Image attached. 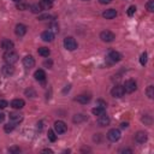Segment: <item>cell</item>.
<instances>
[{
  "instance_id": "cell-1",
  "label": "cell",
  "mask_w": 154,
  "mask_h": 154,
  "mask_svg": "<svg viewBox=\"0 0 154 154\" xmlns=\"http://www.w3.org/2000/svg\"><path fill=\"white\" fill-rule=\"evenodd\" d=\"M18 58H19L18 54H17L14 51H12V49L6 51V52L4 53V60H5L6 64H11V65H13L14 63L18 61Z\"/></svg>"
},
{
  "instance_id": "cell-2",
  "label": "cell",
  "mask_w": 154,
  "mask_h": 154,
  "mask_svg": "<svg viewBox=\"0 0 154 154\" xmlns=\"http://www.w3.org/2000/svg\"><path fill=\"white\" fill-rule=\"evenodd\" d=\"M64 47L67 49V51H75L77 48V41L71 37V36H67L64 38Z\"/></svg>"
},
{
  "instance_id": "cell-3",
  "label": "cell",
  "mask_w": 154,
  "mask_h": 154,
  "mask_svg": "<svg viewBox=\"0 0 154 154\" xmlns=\"http://www.w3.org/2000/svg\"><path fill=\"white\" fill-rule=\"evenodd\" d=\"M100 38L103 42H112V41H114L116 35L109 30H103V31L100 32Z\"/></svg>"
},
{
  "instance_id": "cell-4",
  "label": "cell",
  "mask_w": 154,
  "mask_h": 154,
  "mask_svg": "<svg viewBox=\"0 0 154 154\" xmlns=\"http://www.w3.org/2000/svg\"><path fill=\"white\" fill-rule=\"evenodd\" d=\"M123 88H124V90L126 93H134L137 89V84H136V82L134 79H126L124 85H123Z\"/></svg>"
},
{
  "instance_id": "cell-5",
  "label": "cell",
  "mask_w": 154,
  "mask_h": 154,
  "mask_svg": "<svg viewBox=\"0 0 154 154\" xmlns=\"http://www.w3.org/2000/svg\"><path fill=\"white\" fill-rule=\"evenodd\" d=\"M54 130H55V132L58 135H61V134H65L66 132L67 126H66V124L63 120H57L54 123Z\"/></svg>"
},
{
  "instance_id": "cell-6",
  "label": "cell",
  "mask_w": 154,
  "mask_h": 154,
  "mask_svg": "<svg viewBox=\"0 0 154 154\" xmlns=\"http://www.w3.org/2000/svg\"><path fill=\"white\" fill-rule=\"evenodd\" d=\"M124 94H125V90H124L123 85H114V87L112 88V90H111V95H112L113 97H117V99L122 97Z\"/></svg>"
},
{
  "instance_id": "cell-7",
  "label": "cell",
  "mask_w": 154,
  "mask_h": 154,
  "mask_svg": "<svg viewBox=\"0 0 154 154\" xmlns=\"http://www.w3.org/2000/svg\"><path fill=\"white\" fill-rule=\"evenodd\" d=\"M107 138L111 141V142H117L119 138H120V131L118 129H111L108 132H107Z\"/></svg>"
},
{
  "instance_id": "cell-8",
  "label": "cell",
  "mask_w": 154,
  "mask_h": 154,
  "mask_svg": "<svg viewBox=\"0 0 154 154\" xmlns=\"http://www.w3.org/2000/svg\"><path fill=\"white\" fill-rule=\"evenodd\" d=\"M107 59L111 61V63H118L122 60V54L117 51H111L107 55Z\"/></svg>"
},
{
  "instance_id": "cell-9",
  "label": "cell",
  "mask_w": 154,
  "mask_h": 154,
  "mask_svg": "<svg viewBox=\"0 0 154 154\" xmlns=\"http://www.w3.org/2000/svg\"><path fill=\"white\" fill-rule=\"evenodd\" d=\"M109 122H111V119H109V117H108L106 113L100 114L99 118H97V124H99V126H107V125L109 124Z\"/></svg>"
},
{
  "instance_id": "cell-10",
  "label": "cell",
  "mask_w": 154,
  "mask_h": 154,
  "mask_svg": "<svg viewBox=\"0 0 154 154\" xmlns=\"http://www.w3.org/2000/svg\"><path fill=\"white\" fill-rule=\"evenodd\" d=\"M8 117H10V122H12L14 124H17V123L23 120V114L19 113V112H11L8 114Z\"/></svg>"
},
{
  "instance_id": "cell-11",
  "label": "cell",
  "mask_w": 154,
  "mask_h": 154,
  "mask_svg": "<svg viewBox=\"0 0 154 154\" xmlns=\"http://www.w3.org/2000/svg\"><path fill=\"white\" fill-rule=\"evenodd\" d=\"M23 65L26 69H31V67L35 66V59L31 55H26V57L23 58Z\"/></svg>"
},
{
  "instance_id": "cell-12",
  "label": "cell",
  "mask_w": 154,
  "mask_h": 154,
  "mask_svg": "<svg viewBox=\"0 0 154 154\" xmlns=\"http://www.w3.org/2000/svg\"><path fill=\"white\" fill-rule=\"evenodd\" d=\"M14 32H16L17 36L22 37V36H24V35L26 34V26H25L24 24L19 23V24L16 25V28H14Z\"/></svg>"
},
{
  "instance_id": "cell-13",
  "label": "cell",
  "mask_w": 154,
  "mask_h": 154,
  "mask_svg": "<svg viewBox=\"0 0 154 154\" xmlns=\"http://www.w3.org/2000/svg\"><path fill=\"white\" fill-rule=\"evenodd\" d=\"M13 46H14V43H13L11 40H8V38H2L1 42H0V47H1L2 49H5V51L12 49Z\"/></svg>"
},
{
  "instance_id": "cell-14",
  "label": "cell",
  "mask_w": 154,
  "mask_h": 154,
  "mask_svg": "<svg viewBox=\"0 0 154 154\" xmlns=\"http://www.w3.org/2000/svg\"><path fill=\"white\" fill-rule=\"evenodd\" d=\"M11 107L12 108H14V109H20V108H23L24 107V105H25V102H24V100L23 99H14V100H12L11 101Z\"/></svg>"
},
{
  "instance_id": "cell-15",
  "label": "cell",
  "mask_w": 154,
  "mask_h": 154,
  "mask_svg": "<svg viewBox=\"0 0 154 154\" xmlns=\"http://www.w3.org/2000/svg\"><path fill=\"white\" fill-rule=\"evenodd\" d=\"M147 138H148V136H147V134L144 132V131H138V132H136V135H135V141L137 142V143H144L146 141H147Z\"/></svg>"
},
{
  "instance_id": "cell-16",
  "label": "cell",
  "mask_w": 154,
  "mask_h": 154,
  "mask_svg": "<svg viewBox=\"0 0 154 154\" xmlns=\"http://www.w3.org/2000/svg\"><path fill=\"white\" fill-rule=\"evenodd\" d=\"M41 38L45 41V42H52L54 40V34L51 31V30H46L41 34Z\"/></svg>"
},
{
  "instance_id": "cell-17",
  "label": "cell",
  "mask_w": 154,
  "mask_h": 154,
  "mask_svg": "<svg viewBox=\"0 0 154 154\" xmlns=\"http://www.w3.org/2000/svg\"><path fill=\"white\" fill-rule=\"evenodd\" d=\"M1 71H2V73H4L5 76H12V75L14 73V67H13L11 64H6V65L2 66Z\"/></svg>"
},
{
  "instance_id": "cell-18",
  "label": "cell",
  "mask_w": 154,
  "mask_h": 154,
  "mask_svg": "<svg viewBox=\"0 0 154 154\" xmlns=\"http://www.w3.org/2000/svg\"><path fill=\"white\" fill-rule=\"evenodd\" d=\"M90 99H91L90 95H88V94H81V95H78L75 100H76L77 102L82 103V105H85V103H88V102L90 101Z\"/></svg>"
},
{
  "instance_id": "cell-19",
  "label": "cell",
  "mask_w": 154,
  "mask_h": 154,
  "mask_svg": "<svg viewBox=\"0 0 154 154\" xmlns=\"http://www.w3.org/2000/svg\"><path fill=\"white\" fill-rule=\"evenodd\" d=\"M116 16H117V11L114 8H108L106 11H103V13H102V17L106 19H113Z\"/></svg>"
},
{
  "instance_id": "cell-20",
  "label": "cell",
  "mask_w": 154,
  "mask_h": 154,
  "mask_svg": "<svg viewBox=\"0 0 154 154\" xmlns=\"http://www.w3.org/2000/svg\"><path fill=\"white\" fill-rule=\"evenodd\" d=\"M34 77H35L36 81L42 82V81L46 79V72H45L43 70H41V69H40V70H36L35 73H34Z\"/></svg>"
},
{
  "instance_id": "cell-21",
  "label": "cell",
  "mask_w": 154,
  "mask_h": 154,
  "mask_svg": "<svg viewBox=\"0 0 154 154\" xmlns=\"http://www.w3.org/2000/svg\"><path fill=\"white\" fill-rule=\"evenodd\" d=\"M91 113H93L94 116H100V114L105 113V107H103V106H96V107H94V108L91 109Z\"/></svg>"
},
{
  "instance_id": "cell-22",
  "label": "cell",
  "mask_w": 154,
  "mask_h": 154,
  "mask_svg": "<svg viewBox=\"0 0 154 154\" xmlns=\"http://www.w3.org/2000/svg\"><path fill=\"white\" fill-rule=\"evenodd\" d=\"M87 119V117L84 116V114H82V113H79V114H75L73 116V118H72V120H73V123H82V122H84Z\"/></svg>"
},
{
  "instance_id": "cell-23",
  "label": "cell",
  "mask_w": 154,
  "mask_h": 154,
  "mask_svg": "<svg viewBox=\"0 0 154 154\" xmlns=\"http://www.w3.org/2000/svg\"><path fill=\"white\" fill-rule=\"evenodd\" d=\"M37 53H38L41 57H48L49 53H51V51H49L47 47H40V48L37 49Z\"/></svg>"
},
{
  "instance_id": "cell-24",
  "label": "cell",
  "mask_w": 154,
  "mask_h": 154,
  "mask_svg": "<svg viewBox=\"0 0 154 154\" xmlns=\"http://www.w3.org/2000/svg\"><path fill=\"white\" fill-rule=\"evenodd\" d=\"M52 4H53V2H51V1H48V0H41V1H40V6H41L42 10H49V8L52 7Z\"/></svg>"
},
{
  "instance_id": "cell-25",
  "label": "cell",
  "mask_w": 154,
  "mask_h": 154,
  "mask_svg": "<svg viewBox=\"0 0 154 154\" xmlns=\"http://www.w3.org/2000/svg\"><path fill=\"white\" fill-rule=\"evenodd\" d=\"M30 11H31L32 13H40V12L42 11V8H41L40 4H32V5L30 6Z\"/></svg>"
},
{
  "instance_id": "cell-26",
  "label": "cell",
  "mask_w": 154,
  "mask_h": 154,
  "mask_svg": "<svg viewBox=\"0 0 154 154\" xmlns=\"http://www.w3.org/2000/svg\"><path fill=\"white\" fill-rule=\"evenodd\" d=\"M146 94L149 99H153L154 97V87L153 85H149L147 89H146Z\"/></svg>"
},
{
  "instance_id": "cell-27",
  "label": "cell",
  "mask_w": 154,
  "mask_h": 154,
  "mask_svg": "<svg viewBox=\"0 0 154 154\" xmlns=\"http://www.w3.org/2000/svg\"><path fill=\"white\" fill-rule=\"evenodd\" d=\"M14 128H16V124L11 122V123H8V124H6L4 126V130H5V132H11V131H13Z\"/></svg>"
},
{
  "instance_id": "cell-28",
  "label": "cell",
  "mask_w": 154,
  "mask_h": 154,
  "mask_svg": "<svg viewBox=\"0 0 154 154\" xmlns=\"http://www.w3.org/2000/svg\"><path fill=\"white\" fill-rule=\"evenodd\" d=\"M47 135H48V140H49L51 142H55V141H57L55 132H54L52 129H49V130H48V134H47Z\"/></svg>"
},
{
  "instance_id": "cell-29",
  "label": "cell",
  "mask_w": 154,
  "mask_h": 154,
  "mask_svg": "<svg viewBox=\"0 0 154 154\" xmlns=\"http://www.w3.org/2000/svg\"><path fill=\"white\" fill-rule=\"evenodd\" d=\"M146 8H147L149 12H153V11H154V0H149V1L146 4Z\"/></svg>"
},
{
  "instance_id": "cell-30",
  "label": "cell",
  "mask_w": 154,
  "mask_h": 154,
  "mask_svg": "<svg viewBox=\"0 0 154 154\" xmlns=\"http://www.w3.org/2000/svg\"><path fill=\"white\" fill-rule=\"evenodd\" d=\"M140 63H141V65H146L147 64V53L146 52H143L142 54H141V57H140Z\"/></svg>"
},
{
  "instance_id": "cell-31",
  "label": "cell",
  "mask_w": 154,
  "mask_h": 154,
  "mask_svg": "<svg viewBox=\"0 0 154 154\" xmlns=\"http://www.w3.org/2000/svg\"><path fill=\"white\" fill-rule=\"evenodd\" d=\"M135 12H136V6L132 5V6H130V7L128 8V16H129V17H132Z\"/></svg>"
},
{
  "instance_id": "cell-32",
  "label": "cell",
  "mask_w": 154,
  "mask_h": 154,
  "mask_svg": "<svg viewBox=\"0 0 154 154\" xmlns=\"http://www.w3.org/2000/svg\"><path fill=\"white\" fill-rule=\"evenodd\" d=\"M49 28H51V31H52L53 34H54V32H58V31H59V26H58V24H57V23H52Z\"/></svg>"
},
{
  "instance_id": "cell-33",
  "label": "cell",
  "mask_w": 154,
  "mask_h": 154,
  "mask_svg": "<svg viewBox=\"0 0 154 154\" xmlns=\"http://www.w3.org/2000/svg\"><path fill=\"white\" fill-rule=\"evenodd\" d=\"M142 122L143 123H146V124H148V125H150V123H152V119H150V116H144V117H142Z\"/></svg>"
},
{
  "instance_id": "cell-34",
  "label": "cell",
  "mask_w": 154,
  "mask_h": 154,
  "mask_svg": "<svg viewBox=\"0 0 154 154\" xmlns=\"http://www.w3.org/2000/svg\"><path fill=\"white\" fill-rule=\"evenodd\" d=\"M53 17L49 16V14H41L38 16V20H46V19H52Z\"/></svg>"
},
{
  "instance_id": "cell-35",
  "label": "cell",
  "mask_w": 154,
  "mask_h": 154,
  "mask_svg": "<svg viewBox=\"0 0 154 154\" xmlns=\"http://www.w3.org/2000/svg\"><path fill=\"white\" fill-rule=\"evenodd\" d=\"M25 94H26V95H29L30 97H34V96H36V93H35L32 89H26V90H25Z\"/></svg>"
},
{
  "instance_id": "cell-36",
  "label": "cell",
  "mask_w": 154,
  "mask_h": 154,
  "mask_svg": "<svg viewBox=\"0 0 154 154\" xmlns=\"http://www.w3.org/2000/svg\"><path fill=\"white\" fill-rule=\"evenodd\" d=\"M7 106H8V102L6 100H0V109H4Z\"/></svg>"
},
{
  "instance_id": "cell-37",
  "label": "cell",
  "mask_w": 154,
  "mask_h": 154,
  "mask_svg": "<svg viewBox=\"0 0 154 154\" xmlns=\"http://www.w3.org/2000/svg\"><path fill=\"white\" fill-rule=\"evenodd\" d=\"M8 150H10V153H19L20 152V148L19 147H11Z\"/></svg>"
},
{
  "instance_id": "cell-38",
  "label": "cell",
  "mask_w": 154,
  "mask_h": 154,
  "mask_svg": "<svg viewBox=\"0 0 154 154\" xmlns=\"http://www.w3.org/2000/svg\"><path fill=\"white\" fill-rule=\"evenodd\" d=\"M17 8L23 11V10H25V8H26V5H24V4H19V5H17Z\"/></svg>"
},
{
  "instance_id": "cell-39",
  "label": "cell",
  "mask_w": 154,
  "mask_h": 154,
  "mask_svg": "<svg viewBox=\"0 0 154 154\" xmlns=\"http://www.w3.org/2000/svg\"><path fill=\"white\" fill-rule=\"evenodd\" d=\"M43 65H45V66H48V67H52V60H46V61L43 63Z\"/></svg>"
},
{
  "instance_id": "cell-40",
  "label": "cell",
  "mask_w": 154,
  "mask_h": 154,
  "mask_svg": "<svg viewBox=\"0 0 154 154\" xmlns=\"http://www.w3.org/2000/svg\"><path fill=\"white\" fill-rule=\"evenodd\" d=\"M120 152H122V153H128V154H131V153H132V150H131V149H128V148H125V149H122Z\"/></svg>"
},
{
  "instance_id": "cell-41",
  "label": "cell",
  "mask_w": 154,
  "mask_h": 154,
  "mask_svg": "<svg viewBox=\"0 0 154 154\" xmlns=\"http://www.w3.org/2000/svg\"><path fill=\"white\" fill-rule=\"evenodd\" d=\"M112 0H99V2L100 4H103V5H106V4H109Z\"/></svg>"
},
{
  "instance_id": "cell-42",
  "label": "cell",
  "mask_w": 154,
  "mask_h": 154,
  "mask_svg": "<svg viewBox=\"0 0 154 154\" xmlns=\"http://www.w3.org/2000/svg\"><path fill=\"white\" fill-rule=\"evenodd\" d=\"M94 141H96V142L100 141V134H96V136H94Z\"/></svg>"
},
{
  "instance_id": "cell-43",
  "label": "cell",
  "mask_w": 154,
  "mask_h": 154,
  "mask_svg": "<svg viewBox=\"0 0 154 154\" xmlns=\"http://www.w3.org/2000/svg\"><path fill=\"white\" fill-rule=\"evenodd\" d=\"M42 152H43V153H51V154L53 153V150H52V149H48V148H46V149H42Z\"/></svg>"
},
{
  "instance_id": "cell-44",
  "label": "cell",
  "mask_w": 154,
  "mask_h": 154,
  "mask_svg": "<svg viewBox=\"0 0 154 154\" xmlns=\"http://www.w3.org/2000/svg\"><path fill=\"white\" fill-rule=\"evenodd\" d=\"M4 119H5V114L4 113H0V123H2Z\"/></svg>"
},
{
  "instance_id": "cell-45",
  "label": "cell",
  "mask_w": 154,
  "mask_h": 154,
  "mask_svg": "<svg viewBox=\"0 0 154 154\" xmlns=\"http://www.w3.org/2000/svg\"><path fill=\"white\" fill-rule=\"evenodd\" d=\"M128 123H122V128H128Z\"/></svg>"
},
{
  "instance_id": "cell-46",
  "label": "cell",
  "mask_w": 154,
  "mask_h": 154,
  "mask_svg": "<svg viewBox=\"0 0 154 154\" xmlns=\"http://www.w3.org/2000/svg\"><path fill=\"white\" fill-rule=\"evenodd\" d=\"M14 2H20V0H13Z\"/></svg>"
},
{
  "instance_id": "cell-47",
  "label": "cell",
  "mask_w": 154,
  "mask_h": 154,
  "mask_svg": "<svg viewBox=\"0 0 154 154\" xmlns=\"http://www.w3.org/2000/svg\"><path fill=\"white\" fill-rule=\"evenodd\" d=\"M48 1H51V2H53V1H54V0H48Z\"/></svg>"
},
{
  "instance_id": "cell-48",
  "label": "cell",
  "mask_w": 154,
  "mask_h": 154,
  "mask_svg": "<svg viewBox=\"0 0 154 154\" xmlns=\"http://www.w3.org/2000/svg\"><path fill=\"white\" fill-rule=\"evenodd\" d=\"M83 1H88V0H83Z\"/></svg>"
}]
</instances>
